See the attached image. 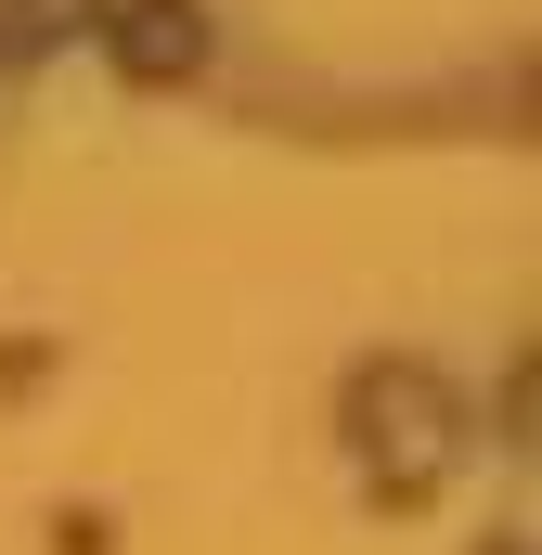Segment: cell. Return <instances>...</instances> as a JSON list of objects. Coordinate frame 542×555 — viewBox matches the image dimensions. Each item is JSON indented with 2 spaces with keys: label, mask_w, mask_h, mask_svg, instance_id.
I'll list each match as a JSON object with an SVG mask.
<instances>
[{
  "label": "cell",
  "mask_w": 542,
  "mask_h": 555,
  "mask_svg": "<svg viewBox=\"0 0 542 555\" xmlns=\"http://www.w3.org/2000/svg\"><path fill=\"white\" fill-rule=\"evenodd\" d=\"M117 52H130L142 78H181L194 65V13L181 0H142V26H117Z\"/></svg>",
  "instance_id": "obj_2"
},
{
  "label": "cell",
  "mask_w": 542,
  "mask_h": 555,
  "mask_svg": "<svg viewBox=\"0 0 542 555\" xmlns=\"http://www.w3.org/2000/svg\"><path fill=\"white\" fill-rule=\"evenodd\" d=\"M349 452H362V478L413 504V491H439L452 478V452H465V401L426 375V362H375L362 388H349Z\"/></svg>",
  "instance_id": "obj_1"
}]
</instances>
